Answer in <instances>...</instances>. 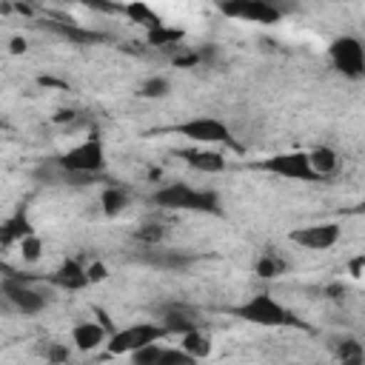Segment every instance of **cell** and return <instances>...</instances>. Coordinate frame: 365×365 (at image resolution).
<instances>
[{
  "instance_id": "1",
  "label": "cell",
  "mask_w": 365,
  "mask_h": 365,
  "mask_svg": "<svg viewBox=\"0 0 365 365\" xmlns=\"http://www.w3.org/2000/svg\"><path fill=\"white\" fill-rule=\"evenodd\" d=\"M154 205L168 211H205L220 214V197L211 188H194L188 182H165L154 191Z\"/></svg>"
},
{
  "instance_id": "2",
  "label": "cell",
  "mask_w": 365,
  "mask_h": 365,
  "mask_svg": "<svg viewBox=\"0 0 365 365\" xmlns=\"http://www.w3.org/2000/svg\"><path fill=\"white\" fill-rule=\"evenodd\" d=\"M234 314L251 325H262V328H285L294 325V314L268 291H259L254 297H248L242 305L234 308Z\"/></svg>"
},
{
  "instance_id": "3",
  "label": "cell",
  "mask_w": 365,
  "mask_h": 365,
  "mask_svg": "<svg viewBox=\"0 0 365 365\" xmlns=\"http://www.w3.org/2000/svg\"><path fill=\"white\" fill-rule=\"evenodd\" d=\"M168 336V331L160 325V322H131L120 331H114L106 342L108 354H117V356H131L154 342H163Z\"/></svg>"
},
{
  "instance_id": "4",
  "label": "cell",
  "mask_w": 365,
  "mask_h": 365,
  "mask_svg": "<svg viewBox=\"0 0 365 365\" xmlns=\"http://www.w3.org/2000/svg\"><path fill=\"white\" fill-rule=\"evenodd\" d=\"M60 168L68 171V174H77V177H88V174H100L108 163L106 157V145L100 137H86L83 143L71 145L68 151L60 154Z\"/></svg>"
},
{
  "instance_id": "5",
  "label": "cell",
  "mask_w": 365,
  "mask_h": 365,
  "mask_svg": "<svg viewBox=\"0 0 365 365\" xmlns=\"http://www.w3.org/2000/svg\"><path fill=\"white\" fill-rule=\"evenodd\" d=\"M328 57H331V66L348 77V80H359L365 77V43L354 34H339L331 40L328 46Z\"/></svg>"
},
{
  "instance_id": "6",
  "label": "cell",
  "mask_w": 365,
  "mask_h": 365,
  "mask_svg": "<svg viewBox=\"0 0 365 365\" xmlns=\"http://www.w3.org/2000/svg\"><path fill=\"white\" fill-rule=\"evenodd\" d=\"M177 134L197 143V145H220V143H228L231 140V128L220 120V117H211V114H200V117H191V120H182L177 125Z\"/></svg>"
},
{
  "instance_id": "7",
  "label": "cell",
  "mask_w": 365,
  "mask_h": 365,
  "mask_svg": "<svg viewBox=\"0 0 365 365\" xmlns=\"http://www.w3.org/2000/svg\"><path fill=\"white\" fill-rule=\"evenodd\" d=\"M257 168L268 171L274 177H282V180H299V182L317 180L311 171V163H308V151H279V154L259 160Z\"/></svg>"
},
{
  "instance_id": "8",
  "label": "cell",
  "mask_w": 365,
  "mask_h": 365,
  "mask_svg": "<svg viewBox=\"0 0 365 365\" xmlns=\"http://www.w3.org/2000/svg\"><path fill=\"white\" fill-rule=\"evenodd\" d=\"M339 237H342V228L336 222H308L288 234L291 242H297L299 248H308V251H328L339 242Z\"/></svg>"
},
{
  "instance_id": "9",
  "label": "cell",
  "mask_w": 365,
  "mask_h": 365,
  "mask_svg": "<svg viewBox=\"0 0 365 365\" xmlns=\"http://www.w3.org/2000/svg\"><path fill=\"white\" fill-rule=\"evenodd\" d=\"M220 9H222V14H228L234 20L257 23V26H271L279 20V9L265 0H234V3H222Z\"/></svg>"
},
{
  "instance_id": "10",
  "label": "cell",
  "mask_w": 365,
  "mask_h": 365,
  "mask_svg": "<svg viewBox=\"0 0 365 365\" xmlns=\"http://www.w3.org/2000/svg\"><path fill=\"white\" fill-rule=\"evenodd\" d=\"M3 297H6V302H9L14 311H20V314H26V317H34V314H40V311L46 308V297H43L40 291H34V288H29L26 282L11 279V277L3 279Z\"/></svg>"
},
{
  "instance_id": "11",
  "label": "cell",
  "mask_w": 365,
  "mask_h": 365,
  "mask_svg": "<svg viewBox=\"0 0 365 365\" xmlns=\"http://www.w3.org/2000/svg\"><path fill=\"white\" fill-rule=\"evenodd\" d=\"M131 365H194V359L180 345L154 342V345L131 354Z\"/></svg>"
},
{
  "instance_id": "12",
  "label": "cell",
  "mask_w": 365,
  "mask_h": 365,
  "mask_svg": "<svg viewBox=\"0 0 365 365\" xmlns=\"http://www.w3.org/2000/svg\"><path fill=\"white\" fill-rule=\"evenodd\" d=\"M160 325H163L168 334L182 336V334H188V331H194V328H202V319H200V314H197L191 305L177 302V305H165V308H163Z\"/></svg>"
},
{
  "instance_id": "13",
  "label": "cell",
  "mask_w": 365,
  "mask_h": 365,
  "mask_svg": "<svg viewBox=\"0 0 365 365\" xmlns=\"http://www.w3.org/2000/svg\"><path fill=\"white\" fill-rule=\"evenodd\" d=\"M68 336H71V345H74L77 351H83V354L97 351L100 345L108 342L106 328H103L100 322H94V319H83V322L71 325V334H68Z\"/></svg>"
},
{
  "instance_id": "14",
  "label": "cell",
  "mask_w": 365,
  "mask_h": 365,
  "mask_svg": "<svg viewBox=\"0 0 365 365\" xmlns=\"http://www.w3.org/2000/svg\"><path fill=\"white\" fill-rule=\"evenodd\" d=\"M182 160L188 163V168L205 171V174H220L225 168V157L220 151H211V148H185Z\"/></svg>"
},
{
  "instance_id": "15",
  "label": "cell",
  "mask_w": 365,
  "mask_h": 365,
  "mask_svg": "<svg viewBox=\"0 0 365 365\" xmlns=\"http://www.w3.org/2000/svg\"><path fill=\"white\" fill-rule=\"evenodd\" d=\"M51 282H57L60 288H68V291H77V288L91 285V282H88L86 268H83L77 259H63V262H60V268L51 274Z\"/></svg>"
},
{
  "instance_id": "16",
  "label": "cell",
  "mask_w": 365,
  "mask_h": 365,
  "mask_svg": "<svg viewBox=\"0 0 365 365\" xmlns=\"http://www.w3.org/2000/svg\"><path fill=\"white\" fill-rule=\"evenodd\" d=\"M308 163H311V171L314 177H331L336 168H339V154L331 148V145H314L308 151Z\"/></svg>"
},
{
  "instance_id": "17",
  "label": "cell",
  "mask_w": 365,
  "mask_h": 365,
  "mask_svg": "<svg viewBox=\"0 0 365 365\" xmlns=\"http://www.w3.org/2000/svg\"><path fill=\"white\" fill-rule=\"evenodd\" d=\"M334 356L336 365H365V345L356 336H339L334 339Z\"/></svg>"
},
{
  "instance_id": "18",
  "label": "cell",
  "mask_w": 365,
  "mask_h": 365,
  "mask_svg": "<svg viewBox=\"0 0 365 365\" xmlns=\"http://www.w3.org/2000/svg\"><path fill=\"white\" fill-rule=\"evenodd\" d=\"M180 348H182V351L197 362V359H205V356L211 354L214 342H211V334H208V331L194 328V331H188V334H182V336H180Z\"/></svg>"
},
{
  "instance_id": "19",
  "label": "cell",
  "mask_w": 365,
  "mask_h": 365,
  "mask_svg": "<svg viewBox=\"0 0 365 365\" xmlns=\"http://www.w3.org/2000/svg\"><path fill=\"white\" fill-rule=\"evenodd\" d=\"M285 271H288V262L277 251H262L254 262V274L262 277V279H279Z\"/></svg>"
},
{
  "instance_id": "20",
  "label": "cell",
  "mask_w": 365,
  "mask_h": 365,
  "mask_svg": "<svg viewBox=\"0 0 365 365\" xmlns=\"http://www.w3.org/2000/svg\"><path fill=\"white\" fill-rule=\"evenodd\" d=\"M128 191L123 188V185H108L103 194H100V202H103V211L108 214V217H114V214H120V211H125V205H128Z\"/></svg>"
},
{
  "instance_id": "21",
  "label": "cell",
  "mask_w": 365,
  "mask_h": 365,
  "mask_svg": "<svg viewBox=\"0 0 365 365\" xmlns=\"http://www.w3.org/2000/svg\"><path fill=\"white\" fill-rule=\"evenodd\" d=\"M125 14H128L131 20H137V23H143L148 31L157 29V26H163V20H160V17L154 14V9L145 6V3H131V6H125Z\"/></svg>"
},
{
  "instance_id": "22",
  "label": "cell",
  "mask_w": 365,
  "mask_h": 365,
  "mask_svg": "<svg viewBox=\"0 0 365 365\" xmlns=\"http://www.w3.org/2000/svg\"><path fill=\"white\" fill-rule=\"evenodd\" d=\"M26 234H31V225H29V220H26L23 214L11 217V220L3 225V242H6V245H9V242H20Z\"/></svg>"
},
{
  "instance_id": "23",
  "label": "cell",
  "mask_w": 365,
  "mask_h": 365,
  "mask_svg": "<svg viewBox=\"0 0 365 365\" xmlns=\"http://www.w3.org/2000/svg\"><path fill=\"white\" fill-rule=\"evenodd\" d=\"M168 91H171V83H168V77H160V74H154V77L143 80V86H140V97H145V100L165 97Z\"/></svg>"
},
{
  "instance_id": "24",
  "label": "cell",
  "mask_w": 365,
  "mask_h": 365,
  "mask_svg": "<svg viewBox=\"0 0 365 365\" xmlns=\"http://www.w3.org/2000/svg\"><path fill=\"white\" fill-rule=\"evenodd\" d=\"M43 356H46V362H48V365H66V362H68V356H71V348H68V342L48 339V342L43 345Z\"/></svg>"
},
{
  "instance_id": "25",
  "label": "cell",
  "mask_w": 365,
  "mask_h": 365,
  "mask_svg": "<svg viewBox=\"0 0 365 365\" xmlns=\"http://www.w3.org/2000/svg\"><path fill=\"white\" fill-rule=\"evenodd\" d=\"M134 240L143 242V245H160L165 240V228L160 222H143L137 231H134Z\"/></svg>"
},
{
  "instance_id": "26",
  "label": "cell",
  "mask_w": 365,
  "mask_h": 365,
  "mask_svg": "<svg viewBox=\"0 0 365 365\" xmlns=\"http://www.w3.org/2000/svg\"><path fill=\"white\" fill-rule=\"evenodd\" d=\"M17 248H20V257H23V262H37L40 257H43V240L31 231V234H26L20 242H17Z\"/></svg>"
},
{
  "instance_id": "27",
  "label": "cell",
  "mask_w": 365,
  "mask_h": 365,
  "mask_svg": "<svg viewBox=\"0 0 365 365\" xmlns=\"http://www.w3.org/2000/svg\"><path fill=\"white\" fill-rule=\"evenodd\" d=\"M180 40H182V31L180 29H168L165 23L148 31V43L151 46H177Z\"/></svg>"
},
{
  "instance_id": "28",
  "label": "cell",
  "mask_w": 365,
  "mask_h": 365,
  "mask_svg": "<svg viewBox=\"0 0 365 365\" xmlns=\"http://www.w3.org/2000/svg\"><path fill=\"white\" fill-rule=\"evenodd\" d=\"M148 262H154V265H160V268H185L188 265V257H182L180 251H160V254H154V257H148Z\"/></svg>"
},
{
  "instance_id": "29",
  "label": "cell",
  "mask_w": 365,
  "mask_h": 365,
  "mask_svg": "<svg viewBox=\"0 0 365 365\" xmlns=\"http://www.w3.org/2000/svg\"><path fill=\"white\" fill-rule=\"evenodd\" d=\"M86 274H88V282L94 285V282H103V279L108 277V268H106V262L94 259V262H88V265H86Z\"/></svg>"
},
{
  "instance_id": "30",
  "label": "cell",
  "mask_w": 365,
  "mask_h": 365,
  "mask_svg": "<svg viewBox=\"0 0 365 365\" xmlns=\"http://www.w3.org/2000/svg\"><path fill=\"white\" fill-rule=\"evenodd\" d=\"M23 48H26V40H20V37H14V40H11V51L17 54V51H23Z\"/></svg>"
},
{
  "instance_id": "31",
  "label": "cell",
  "mask_w": 365,
  "mask_h": 365,
  "mask_svg": "<svg viewBox=\"0 0 365 365\" xmlns=\"http://www.w3.org/2000/svg\"><path fill=\"white\" fill-rule=\"evenodd\" d=\"M362 208H365V202H362Z\"/></svg>"
}]
</instances>
